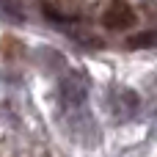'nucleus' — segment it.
I'll return each instance as SVG.
<instances>
[{"label":"nucleus","mask_w":157,"mask_h":157,"mask_svg":"<svg viewBox=\"0 0 157 157\" xmlns=\"http://www.w3.org/2000/svg\"><path fill=\"white\" fill-rule=\"evenodd\" d=\"M102 25L110 28V30H127V28L135 25V11L124 0H113L102 14Z\"/></svg>","instance_id":"obj_1"},{"label":"nucleus","mask_w":157,"mask_h":157,"mask_svg":"<svg viewBox=\"0 0 157 157\" xmlns=\"http://www.w3.org/2000/svg\"><path fill=\"white\" fill-rule=\"evenodd\" d=\"M130 44H132V47H155V44H157V33H141V36H132Z\"/></svg>","instance_id":"obj_2"}]
</instances>
